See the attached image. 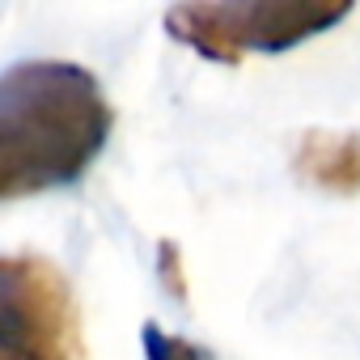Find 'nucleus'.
Instances as JSON below:
<instances>
[{"label": "nucleus", "mask_w": 360, "mask_h": 360, "mask_svg": "<svg viewBox=\"0 0 360 360\" xmlns=\"http://www.w3.org/2000/svg\"><path fill=\"white\" fill-rule=\"evenodd\" d=\"M110 136V102L94 72L64 60L18 64L0 81V195L51 191L94 165Z\"/></svg>", "instance_id": "obj_1"}, {"label": "nucleus", "mask_w": 360, "mask_h": 360, "mask_svg": "<svg viewBox=\"0 0 360 360\" xmlns=\"http://www.w3.org/2000/svg\"><path fill=\"white\" fill-rule=\"evenodd\" d=\"M360 0H183L165 13V34L204 60L242 64L246 56H284L339 26Z\"/></svg>", "instance_id": "obj_2"}, {"label": "nucleus", "mask_w": 360, "mask_h": 360, "mask_svg": "<svg viewBox=\"0 0 360 360\" xmlns=\"http://www.w3.org/2000/svg\"><path fill=\"white\" fill-rule=\"evenodd\" d=\"M0 360H81L72 288L43 255L0 263Z\"/></svg>", "instance_id": "obj_3"}, {"label": "nucleus", "mask_w": 360, "mask_h": 360, "mask_svg": "<svg viewBox=\"0 0 360 360\" xmlns=\"http://www.w3.org/2000/svg\"><path fill=\"white\" fill-rule=\"evenodd\" d=\"M297 169L326 191H360V140L356 136H305Z\"/></svg>", "instance_id": "obj_4"}, {"label": "nucleus", "mask_w": 360, "mask_h": 360, "mask_svg": "<svg viewBox=\"0 0 360 360\" xmlns=\"http://www.w3.org/2000/svg\"><path fill=\"white\" fill-rule=\"evenodd\" d=\"M144 356L148 360H212L204 347H195L191 339H183V335H165L157 322H144Z\"/></svg>", "instance_id": "obj_5"}, {"label": "nucleus", "mask_w": 360, "mask_h": 360, "mask_svg": "<svg viewBox=\"0 0 360 360\" xmlns=\"http://www.w3.org/2000/svg\"><path fill=\"white\" fill-rule=\"evenodd\" d=\"M157 271H161V284L174 301H187V280H183V259H178V246L174 242H161L157 250Z\"/></svg>", "instance_id": "obj_6"}]
</instances>
